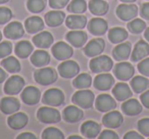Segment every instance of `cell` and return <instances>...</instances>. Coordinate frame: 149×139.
Masks as SVG:
<instances>
[{"mask_svg": "<svg viewBox=\"0 0 149 139\" xmlns=\"http://www.w3.org/2000/svg\"><path fill=\"white\" fill-rule=\"evenodd\" d=\"M89 66L95 74L107 73L113 66V61L107 55H97L90 60Z\"/></svg>", "mask_w": 149, "mask_h": 139, "instance_id": "6da1fadb", "label": "cell"}, {"mask_svg": "<svg viewBox=\"0 0 149 139\" xmlns=\"http://www.w3.org/2000/svg\"><path fill=\"white\" fill-rule=\"evenodd\" d=\"M35 81L43 86L51 85L57 80V73L52 68H42L34 73Z\"/></svg>", "mask_w": 149, "mask_h": 139, "instance_id": "7a4b0ae2", "label": "cell"}, {"mask_svg": "<svg viewBox=\"0 0 149 139\" xmlns=\"http://www.w3.org/2000/svg\"><path fill=\"white\" fill-rule=\"evenodd\" d=\"M95 96L94 93L87 89H80L72 95V100L76 105L81 108H90L93 105Z\"/></svg>", "mask_w": 149, "mask_h": 139, "instance_id": "3957f363", "label": "cell"}, {"mask_svg": "<svg viewBox=\"0 0 149 139\" xmlns=\"http://www.w3.org/2000/svg\"><path fill=\"white\" fill-rule=\"evenodd\" d=\"M37 118L40 122L44 123V124H54L61 120L60 112L55 108H48V106H43L38 110Z\"/></svg>", "mask_w": 149, "mask_h": 139, "instance_id": "277c9868", "label": "cell"}, {"mask_svg": "<svg viewBox=\"0 0 149 139\" xmlns=\"http://www.w3.org/2000/svg\"><path fill=\"white\" fill-rule=\"evenodd\" d=\"M116 13L120 20L130 22L138 15V6L134 3H122L116 7Z\"/></svg>", "mask_w": 149, "mask_h": 139, "instance_id": "5b68a950", "label": "cell"}, {"mask_svg": "<svg viewBox=\"0 0 149 139\" xmlns=\"http://www.w3.org/2000/svg\"><path fill=\"white\" fill-rule=\"evenodd\" d=\"M43 103L50 106H59L64 102V94L60 89L50 88L43 95Z\"/></svg>", "mask_w": 149, "mask_h": 139, "instance_id": "8992f818", "label": "cell"}, {"mask_svg": "<svg viewBox=\"0 0 149 139\" xmlns=\"http://www.w3.org/2000/svg\"><path fill=\"white\" fill-rule=\"evenodd\" d=\"M135 70L132 64L127 61H120L116 64L113 68V74L120 81H128L134 76Z\"/></svg>", "mask_w": 149, "mask_h": 139, "instance_id": "52a82bcc", "label": "cell"}, {"mask_svg": "<svg viewBox=\"0 0 149 139\" xmlns=\"http://www.w3.org/2000/svg\"><path fill=\"white\" fill-rule=\"evenodd\" d=\"M24 86L25 80L21 76H11L6 80L3 90L8 95H17L23 90Z\"/></svg>", "mask_w": 149, "mask_h": 139, "instance_id": "ba28073f", "label": "cell"}, {"mask_svg": "<svg viewBox=\"0 0 149 139\" xmlns=\"http://www.w3.org/2000/svg\"><path fill=\"white\" fill-rule=\"evenodd\" d=\"M79 64L74 60L66 59L58 66V73L62 78H65V79H70V78L76 77L79 74Z\"/></svg>", "mask_w": 149, "mask_h": 139, "instance_id": "9c48e42d", "label": "cell"}, {"mask_svg": "<svg viewBox=\"0 0 149 139\" xmlns=\"http://www.w3.org/2000/svg\"><path fill=\"white\" fill-rule=\"evenodd\" d=\"M51 52L53 54V56L58 60H66L70 57L72 56L74 50L72 47L68 44H66L65 42H57L56 44H54L52 46Z\"/></svg>", "mask_w": 149, "mask_h": 139, "instance_id": "30bf717a", "label": "cell"}, {"mask_svg": "<svg viewBox=\"0 0 149 139\" xmlns=\"http://www.w3.org/2000/svg\"><path fill=\"white\" fill-rule=\"evenodd\" d=\"M105 48V42L102 38H95L89 41L84 47V52L89 57H95L103 52Z\"/></svg>", "mask_w": 149, "mask_h": 139, "instance_id": "8fae6325", "label": "cell"}, {"mask_svg": "<svg viewBox=\"0 0 149 139\" xmlns=\"http://www.w3.org/2000/svg\"><path fill=\"white\" fill-rule=\"evenodd\" d=\"M95 106L99 112H107L116 108V101L109 94H100L97 96L95 101Z\"/></svg>", "mask_w": 149, "mask_h": 139, "instance_id": "7c38bea8", "label": "cell"}, {"mask_svg": "<svg viewBox=\"0 0 149 139\" xmlns=\"http://www.w3.org/2000/svg\"><path fill=\"white\" fill-rule=\"evenodd\" d=\"M124 122V117L118 110H109L102 118V123L107 128H118Z\"/></svg>", "mask_w": 149, "mask_h": 139, "instance_id": "4fadbf2b", "label": "cell"}, {"mask_svg": "<svg viewBox=\"0 0 149 139\" xmlns=\"http://www.w3.org/2000/svg\"><path fill=\"white\" fill-rule=\"evenodd\" d=\"M23 101L28 105H35L40 101L41 98V93L40 90L37 87L34 86H28L23 90L21 95Z\"/></svg>", "mask_w": 149, "mask_h": 139, "instance_id": "5bb4252c", "label": "cell"}, {"mask_svg": "<svg viewBox=\"0 0 149 139\" xmlns=\"http://www.w3.org/2000/svg\"><path fill=\"white\" fill-rule=\"evenodd\" d=\"M108 25L105 20L101 17H94L88 24V30L94 36H101L107 32Z\"/></svg>", "mask_w": 149, "mask_h": 139, "instance_id": "9a60e30c", "label": "cell"}, {"mask_svg": "<svg viewBox=\"0 0 149 139\" xmlns=\"http://www.w3.org/2000/svg\"><path fill=\"white\" fill-rule=\"evenodd\" d=\"M3 33H4V36L6 38L15 40L23 37L24 34H25V30H24L22 23H19V22H11L4 28Z\"/></svg>", "mask_w": 149, "mask_h": 139, "instance_id": "2e32d148", "label": "cell"}, {"mask_svg": "<svg viewBox=\"0 0 149 139\" xmlns=\"http://www.w3.org/2000/svg\"><path fill=\"white\" fill-rule=\"evenodd\" d=\"M114 84V78L108 73H100L94 79V86L100 91H106L110 89Z\"/></svg>", "mask_w": 149, "mask_h": 139, "instance_id": "e0dca14e", "label": "cell"}, {"mask_svg": "<svg viewBox=\"0 0 149 139\" xmlns=\"http://www.w3.org/2000/svg\"><path fill=\"white\" fill-rule=\"evenodd\" d=\"M66 40L70 44H72L74 47H82L87 42L88 36L82 30H72L68 32L65 36Z\"/></svg>", "mask_w": 149, "mask_h": 139, "instance_id": "ac0fdd59", "label": "cell"}, {"mask_svg": "<svg viewBox=\"0 0 149 139\" xmlns=\"http://www.w3.org/2000/svg\"><path fill=\"white\" fill-rule=\"evenodd\" d=\"M149 55V44L145 40H139L131 53V59L133 61H139Z\"/></svg>", "mask_w": 149, "mask_h": 139, "instance_id": "d6986e66", "label": "cell"}, {"mask_svg": "<svg viewBox=\"0 0 149 139\" xmlns=\"http://www.w3.org/2000/svg\"><path fill=\"white\" fill-rule=\"evenodd\" d=\"M21 108L19 101L15 97H4L0 101V110L5 115H13L17 112Z\"/></svg>", "mask_w": 149, "mask_h": 139, "instance_id": "ffe728a7", "label": "cell"}, {"mask_svg": "<svg viewBox=\"0 0 149 139\" xmlns=\"http://www.w3.org/2000/svg\"><path fill=\"white\" fill-rule=\"evenodd\" d=\"M142 110V103L134 98H132V99L129 98V99L125 100L122 104L123 112L127 116H137V115L141 114Z\"/></svg>", "mask_w": 149, "mask_h": 139, "instance_id": "44dd1931", "label": "cell"}, {"mask_svg": "<svg viewBox=\"0 0 149 139\" xmlns=\"http://www.w3.org/2000/svg\"><path fill=\"white\" fill-rule=\"evenodd\" d=\"M101 126L95 121H86L81 126V133L86 138H95L100 134Z\"/></svg>", "mask_w": 149, "mask_h": 139, "instance_id": "7402d4cb", "label": "cell"}, {"mask_svg": "<svg viewBox=\"0 0 149 139\" xmlns=\"http://www.w3.org/2000/svg\"><path fill=\"white\" fill-rule=\"evenodd\" d=\"M132 53V45L130 42L118 43L112 50V55L116 60H126Z\"/></svg>", "mask_w": 149, "mask_h": 139, "instance_id": "603a6c76", "label": "cell"}, {"mask_svg": "<svg viewBox=\"0 0 149 139\" xmlns=\"http://www.w3.org/2000/svg\"><path fill=\"white\" fill-rule=\"evenodd\" d=\"M112 93H113L114 98L118 101H125V100L131 98L133 95L130 86L126 83H122V82L114 85L113 89H112Z\"/></svg>", "mask_w": 149, "mask_h": 139, "instance_id": "cb8c5ba5", "label": "cell"}, {"mask_svg": "<svg viewBox=\"0 0 149 139\" xmlns=\"http://www.w3.org/2000/svg\"><path fill=\"white\" fill-rule=\"evenodd\" d=\"M83 110L78 106L68 105L63 110L62 118L68 123H77L83 118Z\"/></svg>", "mask_w": 149, "mask_h": 139, "instance_id": "d4e9b609", "label": "cell"}, {"mask_svg": "<svg viewBox=\"0 0 149 139\" xmlns=\"http://www.w3.org/2000/svg\"><path fill=\"white\" fill-rule=\"evenodd\" d=\"M28 116L25 112H15L8 119H7V124L13 130H19L26 127L28 124Z\"/></svg>", "mask_w": 149, "mask_h": 139, "instance_id": "484cf974", "label": "cell"}, {"mask_svg": "<svg viewBox=\"0 0 149 139\" xmlns=\"http://www.w3.org/2000/svg\"><path fill=\"white\" fill-rule=\"evenodd\" d=\"M65 25L70 30H82L87 25V17L83 15H70L66 17Z\"/></svg>", "mask_w": 149, "mask_h": 139, "instance_id": "4316f807", "label": "cell"}, {"mask_svg": "<svg viewBox=\"0 0 149 139\" xmlns=\"http://www.w3.org/2000/svg\"><path fill=\"white\" fill-rule=\"evenodd\" d=\"M33 43L39 48H49L53 43V36L47 31L40 32L33 37Z\"/></svg>", "mask_w": 149, "mask_h": 139, "instance_id": "83f0119b", "label": "cell"}, {"mask_svg": "<svg viewBox=\"0 0 149 139\" xmlns=\"http://www.w3.org/2000/svg\"><path fill=\"white\" fill-rule=\"evenodd\" d=\"M65 19V15L63 11L52 10L45 15V22L49 27H59Z\"/></svg>", "mask_w": 149, "mask_h": 139, "instance_id": "f1b7e54d", "label": "cell"}, {"mask_svg": "<svg viewBox=\"0 0 149 139\" xmlns=\"http://www.w3.org/2000/svg\"><path fill=\"white\" fill-rule=\"evenodd\" d=\"M25 28L27 30L28 33L30 34H35L38 32L42 31L44 28V22L40 17H31L29 19L26 20L25 22Z\"/></svg>", "mask_w": 149, "mask_h": 139, "instance_id": "f546056e", "label": "cell"}, {"mask_svg": "<svg viewBox=\"0 0 149 139\" xmlns=\"http://www.w3.org/2000/svg\"><path fill=\"white\" fill-rule=\"evenodd\" d=\"M31 62L37 68H42L50 62V55L45 50H36L31 55Z\"/></svg>", "mask_w": 149, "mask_h": 139, "instance_id": "4dcf8cb0", "label": "cell"}, {"mask_svg": "<svg viewBox=\"0 0 149 139\" xmlns=\"http://www.w3.org/2000/svg\"><path fill=\"white\" fill-rule=\"evenodd\" d=\"M128 36H129L128 31L120 27L112 28L108 32V39L113 44L122 43V42H124L128 38Z\"/></svg>", "mask_w": 149, "mask_h": 139, "instance_id": "1f68e13d", "label": "cell"}, {"mask_svg": "<svg viewBox=\"0 0 149 139\" xmlns=\"http://www.w3.org/2000/svg\"><path fill=\"white\" fill-rule=\"evenodd\" d=\"M88 7L89 10L95 15H104L109 9V5L104 0H91Z\"/></svg>", "mask_w": 149, "mask_h": 139, "instance_id": "d6a6232c", "label": "cell"}, {"mask_svg": "<svg viewBox=\"0 0 149 139\" xmlns=\"http://www.w3.org/2000/svg\"><path fill=\"white\" fill-rule=\"evenodd\" d=\"M131 87L135 93H142L149 87V80L145 76H136L131 79Z\"/></svg>", "mask_w": 149, "mask_h": 139, "instance_id": "836d02e7", "label": "cell"}, {"mask_svg": "<svg viewBox=\"0 0 149 139\" xmlns=\"http://www.w3.org/2000/svg\"><path fill=\"white\" fill-rule=\"evenodd\" d=\"M33 45L29 41H19L15 45V54L21 58H27L33 52Z\"/></svg>", "mask_w": 149, "mask_h": 139, "instance_id": "e575fe53", "label": "cell"}, {"mask_svg": "<svg viewBox=\"0 0 149 139\" xmlns=\"http://www.w3.org/2000/svg\"><path fill=\"white\" fill-rule=\"evenodd\" d=\"M1 66L9 73H19L21 71V64L15 56H6L1 61Z\"/></svg>", "mask_w": 149, "mask_h": 139, "instance_id": "d590c367", "label": "cell"}, {"mask_svg": "<svg viewBox=\"0 0 149 139\" xmlns=\"http://www.w3.org/2000/svg\"><path fill=\"white\" fill-rule=\"evenodd\" d=\"M92 78L89 74L82 73L78 75L74 80V86L78 89H87L88 87L91 86Z\"/></svg>", "mask_w": 149, "mask_h": 139, "instance_id": "8d00e7d4", "label": "cell"}, {"mask_svg": "<svg viewBox=\"0 0 149 139\" xmlns=\"http://www.w3.org/2000/svg\"><path fill=\"white\" fill-rule=\"evenodd\" d=\"M87 2L85 0H72L68 5V11L76 15H82L87 10Z\"/></svg>", "mask_w": 149, "mask_h": 139, "instance_id": "74e56055", "label": "cell"}, {"mask_svg": "<svg viewBox=\"0 0 149 139\" xmlns=\"http://www.w3.org/2000/svg\"><path fill=\"white\" fill-rule=\"evenodd\" d=\"M145 29H146V23L141 19H133L128 24V30L133 34H140Z\"/></svg>", "mask_w": 149, "mask_h": 139, "instance_id": "f35d334b", "label": "cell"}, {"mask_svg": "<svg viewBox=\"0 0 149 139\" xmlns=\"http://www.w3.org/2000/svg\"><path fill=\"white\" fill-rule=\"evenodd\" d=\"M47 4V0H28L27 8L31 13H39L43 11Z\"/></svg>", "mask_w": 149, "mask_h": 139, "instance_id": "ab89813d", "label": "cell"}, {"mask_svg": "<svg viewBox=\"0 0 149 139\" xmlns=\"http://www.w3.org/2000/svg\"><path fill=\"white\" fill-rule=\"evenodd\" d=\"M42 138L43 139H63L64 135L59 129L49 127L46 128L42 133Z\"/></svg>", "mask_w": 149, "mask_h": 139, "instance_id": "60d3db41", "label": "cell"}, {"mask_svg": "<svg viewBox=\"0 0 149 139\" xmlns=\"http://www.w3.org/2000/svg\"><path fill=\"white\" fill-rule=\"evenodd\" d=\"M137 128L143 136L149 137V118H143L139 120Z\"/></svg>", "mask_w": 149, "mask_h": 139, "instance_id": "b9f144b4", "label": "cell"}, {"mask_svg": "<svg viewBox=\"0 0 149 139\" xmlns=\"http://www.w3.org/2000/svg\"><path fill=\"white\" fill-rule=\"evenodd\" d=\"M13 17V11L5 6H0V25L8 23Z\"/></svg>", "mask_w": 149, "mask_h": 139, "instance_id": "7bdbcfd3", "label": "cell"}, {"mask_svg": "<svg viewBox=\"0 0 149 139\" xmlns=\"http://www.w3.org/2000/svg\"><path fill=\"white\" fill-rule=\"evenodd\" d=\"M11 50H13V45L10 42H1L0 43V58H4L8 56L11 53Z\"/></svg>", "mask_w": 149, "mask_h": 139, "instance_id": "ee69618b", "label": "cell"}, {"mask_svg": "<svg viewBox=\"0 0 149 139\" xmlns=\"http://www.w3.org/2000/svg\"><path fill=\"white\" fill-rule=\"evenodd\" d=\"M138 71L145 77H149V57L141 59L138 64Z\"/></svg>", "mask_w": 149, "mask_h": 139, "instance_id": "f6af8a7d", "label": "cell"}, {"mask_svg": "<svg viewBox=\"0 0 149 139\" xmlns=\"http://www.w3.org/2000/svg\"><path fill=\"white\" fill-rule=\"evenodd\" d=\"M48 2H49V6L51 8L60 9V8H63L70 2V0H49Z\"/></svg>", "mask_w": 149, "mask_h": 139, "instance_id": "bcb514c9", "label": "cell"}, {"mask_svg": "<svg viewBox=\"0 0 149 139\" xmlns=\"http://www.w3.org/2000/svg\"><path fill=\"white\" fill-rule=\"evenodd\" d=\"M98 137H99V139H118V135L109 129L104 130L102 133H100Z\"/></svg>", "mask_w": 149, "mask_h": 139, "instance_id": "7dc6e473", "label": "cell"}, {"mask_svg": "<svg viewBox=\"0 0 149 139\" xmlns=\"http://www.w3.org/2000/svg\"><path fill=\"white\" fill-rule=\"evenodd\" d=\"M140 15L142 19L149 20V2H145L140 7Z\"/></svg>", "mask_w": 149, "mask_h": 139, "instance_id": "c3c4849f", "label": "cell"}, {"mask_svg": "<svg viewBox=\"0 0 149 139\" xmlns=\"http://www.w3.org/2000/svg\"><path fill=\"white\" fill-rule=\"evenodd\" d=\"M140 100L143 106H145L146 108H149V89L142 92V94L140 95Z\"/></svg>", "mask_w": 149, "mask_h": 139, "instance_id": "681fc988", "label": "cell"}, {"mask_svg": "<svg viewBox=\"0 0 149 139\" xmlns=\"http://www.w3.org/2000/svg\"><path fill=\"white\" fill-rule=\"evenodd\" d=\"M124 138L125 139H143L144 136H143L141 133L139 134V133L136 132V131H130V132L125 134Z\"/></svg>", "mask_w": 149, "mask_h": 139, "instance_id": "f907efd6", "label": "cell"}, {"mask_svg": "<svg viewBox=\"0 0 149 139\" xmlns=\"http://www.w3.org/2000/svg\"><path fill=\"white\" fill-rule=\"evenodd\" d=\"M36 135H34L33 133L30 132H26V133H22L17 136V139H36Z\"/></svg>", "mask_w": 149, "mask_h": 139, "instance_id": "816d5d0a", "label": "cell"}, {"mask_svg": "<svg viewBox=\"0 0 149 139\" xmlns=\"http://www.w3.org/2000/svg\"><path fill=\"white\" fill-rule=\"evenodd\" d=\"M7 79V74L6 72L3 70V68H0V84L3 83V82L5 81V80Z\"/></svg>", "mask_w": 149, "mask_h": 139, "instance_id": "f5cc1de1", "label": "cell"}, {"mask_svg": "<svg viewBox=\"0 0 149 139\" xmlns=\"http://www.w3.org/2000/svg\"><path fill=\"white\" fill-rule=\"evenodd\" d=\"M144 37H145V39H146V41L149 43V28H146V29H145Z\"/></svg>", "mask_w": 149, "mask_h": 139, "instance_id": "db71d44e", "label": "cell"}, {"mask_svg": "<svg viewBox=\"0 0 149 139\" xmlns=\"http://www.w3.org/2000/svg\"><path fill=\"white\" fill-rule=\"evenodd\" d=\"M120 1H122V2H124V3H133V2H135L136 0H120Z\"/></svg>", "mask_w": 149, "mask_h": 139, "instance_id": "11a10c76", "label": "cell"}, {"mask_svg": "<svg viewBox=\"0 0 149 139\" xmlns=\"http://www.w3.org/2000/svg\"><path fill=\"white\" fill-rule=\"evenodd\" d=\"M68 139H82L81 136H76V135H72V136H70Z\"/></svg>", "mask_w": 149, "mask_h": 139, "instance_id": "9f6ffc18", "label": "cell"}, {"mask_svg": "<svg viewBox=\"0 0 149 139\" xmlns=\"http://www.w3.org/2000/svg\"><path fill=\"white\" fill-rule=\"evenodd\" d=\"M9 0H0V4H3V3H6L8 2Z\"/></svg>", "mask_w": 149, "mask_h": 139, "instance_id": "6f0895ef", "label": "cell"}, {"mask_svg": "<svg viewBox=\"0 0 149 139\" xmlns=\"http://www.w3.org/2000/svg\"><path fill=\"white\" fill-rule=\"evenodd\" d=\"M1 39H2V34H1V32H0V41H1Z\"/></svg>", "mask_w": 149, "mask_h": 139, "instance_id": "680465c9", "label": "cell"}]
</instances>
